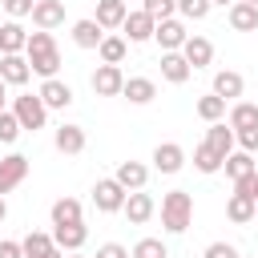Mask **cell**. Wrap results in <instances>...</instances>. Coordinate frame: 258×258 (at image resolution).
Masks as SVG:
<instances>
[{"label":"cell","mask_w":258,"mask_h":258,"mask_svg":"<svg viewBox=\"0 0 258 258\" xmlns=\"http://www.w3.org/2000/svg\"><path fill=\"white\" fill-rule=\"evenodd\" d=\"M141 8H145L153 20H165V16L177 12V0H141Z\"/></svg>","instance_id":"cell-37"},{"label":"cell","mask_w":258,"mask_h":258,"mask_svg":"<svg viewBox=\"0 0 258 258\" xmlns=\"http://www.w3.org/2000/svg\"><path fill=\"white\" fill-rule=\"evenodd\" d=\"M242 89H246L242 73H234V69H222V73H214V93H218L222 101H234V97H242Z\"/></svg>","instance_id":"cell-23"},{"label":"cell","mask_w":258,"mask_h":258,"mask_svg":"<svg viewBox=\"0 0 258 258\" xmlns=\"http://www.w3.org/2000/svg\"><path fill=\"white\" fill-rule=\"evenodd\" d=\"M185 36H189V32H185V24H181L177 16H165V20L153 24V40L161 44V52H177V48L185 44Z\"/></svg>","instance_id":"cell-7"},{"label":"cell","mask_w":258,"mask_h":258,"mask_svg":"<svg viewBox=\"0 0 258 258\" xmlns=\"http://www.w3.org/2000/svg\"><path fill=\"white\" fill-rule=\"evenodd\" d=\"M64 258H85V254H81V250H73V254H64Z\"/></svg>","instance_id":"cell-47"},{"label":"cell","mask_w":258,"mask_h":258,"mask_svg":"<svg viewBox=\"0 0 258 258\" xmlns=\"http://www.w3.org/2000/svg\"><path fill=\"white\" fill-rule=\"evenodd\" d=\"M202 145H210V149H214V153L226 161V153L234 149V129H230L226 121H210V129H206V141H202Z\"/></svg>","instance_id":"cell-19"},{"label":"cell","mask_w":258,"mask_h":258,"mask_svg":"<svg viewBox=\"0 0 258 258\" xmlns=\"http://www.w3.org/2000/svg\"><path fill=\"white\" fill-rule=\"evenodd\" d=\"M0 4H4V12H8L12 20H20V16H28V12H32V4H36V0H0Z\"/></svg>","instance_id":"cell-40"},{"label":"cell","mask_w":258,"mask_h":258,"mask_svg":"<svg viewBox=\"0 0 258 258\" xmlns=\"http://www.w3.org/2000/svg\"><path fill=\"white\" fill-rule=\"evenodd\" d=\"M202 258H238V246L234 242H210Z\"/></svg>","instance_id":"cell-39"},{"label":"cell","mask_w":258,"mask_h":258,"mask_svg":"<svg viewBox=\"0 0 258 258\" xmlns=\"http://www.w3.org/2000/svg\"><path fill=\"white\" fill-rule=\"evenodd\" d=\"M222 169H226V177H230V181H238V177L254 173L258 165H254V153H246V149H230V153H226V161H222Z\"/></svg>","instance_id":"cell-24"},{"label":"cell","mask_w":258,"mask_h":258,"mask_svg":"<svg viewBox=\"0 0 258 258\" xmlns=\"http://www.w3.org/2000/svg\"><path fill=\"white\" fill-rule=\"evenodd\" d=\"M226 218L238 222V226L254 222V198H246V194H230V202H226Z\"/></svg>","instance_id":"cell-29"},{"label":"cell","mask_w":258,"mask_h":258,"mask_svg":"<svg viewBox=\"0 0 258 258\" xmlns=\"http://www.w3.org/2000/svg\"><path fill=\"white\" fill-rule=\"evenodd\" d=\"M125 52H129V40H125V36H101V44H97L101 64H121Z\"/></svg>","instance_id":"cell-27"},{"label":"cell","mask_w":258,"mask_h":258,"mask_svg":"<svg viewBox=\"0 0 258 258\" xmlns=\"http://www.w3.org/2000/svg\"><path fill=\"white\" fill-rule=\"evenodd\" d=\"M125 12H129V0H97V16H93V20L109 32V28H121Z\"/></svg>","instance_id":"cell-20"},{"label":"cell","mask_w":258,"mask_h":258,"mask_svg":"<svg viewBox=\"0 0 258 258\" xmlns=\"http://www.w3.org/2000/svg\"><path fill=\"white\" fill-rule=\"evenodd\" d=\"M24 177H28V157H24V153H8V157H0V198L12 194Z\"/></svg>","instance_id":"cell-8"},{"label":"cell","mask_w":258,"mask_h":258,"mask_svg":"<svg viewBox=\"0 0 258 258\" xmlns=\"http://www.w3.org/2000/svg\"><path fill=\"white\" fill-rule=\"evenodd\" d=\"M89 85H93V93H97V97H121L125 73H121V64H97V69H93V77H89Z\"/></svg>","instance_id":"cell-5"},{"label":"cell","mask_w":258,"mask_h":258,"mask_svg":"<svg viewBox=\"0 0 258 258\" xmlns=\"http://www.w3.org/2000/svg\"><path fill=\"white\" fill-rule=\"evenodd\" d=\"M52 145H56L64 157H77V153H85V129H81V125H56Z\"/></svg>","instance_id":"cell-15"},{"label":"cell","mask_w":258,"mask_h":258,"mask_svg":"<svg viewBox=\"0 0 258 258\" xmlns=\"http://www.w3.org/2000/svg\"><path fill=\"white\" fill-rule=\"evenodd\" d=\"M64 222H81V202L77 198H56L52 202V226H64Z\"/></svg>","instance_id":"cell-31"},{"label":"cell","mask_w":258,"mask_h":258,"mask_svg":"<svg viewBox=\"0 0 258 258\" xmlns=\"http://www.w3.org/2000/svg\"><path fill=\"white\" fill-rule=\"evenodd\" d=\"M153 210H157V202H153L145 189H129V194H125V206H121V214H125L133 226H145V222L153 218Z\"/></svg>","instance_id":"cell-9"},{"label":"cell","mask_w":258,"mask_h":258,"mask_svg":"<svg viewBox=\"0 0 258 258\" xmlns=\"http://www.w3.org/2000/svg\"><path fill=\"white\" fill-rule=\"evenodd\" d=\"M89 242V226L85 222H64V226H52V246H60L64 254L81 250Z\"/></svg>","instance_id":"cell-11"},{"label":"cell","mask_w":258,"mask_h":258,"mask_svg":"<svg viewBox=\"0 0 258 258\" xmlns=\"http://www.w3.org/2000/svg\"><path fill=\"white\" fill-rule=\"evenodd\" d=\"M93 258H129V250H125L121 242H105V246H97Z\"/></svg>","instance_id":"cell-42"},{"label":"cell","mask_w":258,"mask_h":258,"mask_svg":"<svg viewBox=\"0 0 258 258\" xmlns=\"http://www.w3.org/2000/svg\"><path fill=\"white\" fill-rule=\"evenodd\" d=\"M258 125V105L254 101H234L230 105V129L238 133V129H254Z\"/></svg>","instance_id":"cell-28"},{"label":"cell","mask_w":258,"mask_h":258,"mask_svg":"<svg viewBox=\"0 0 258 258\" xmlns=\"http://www.w3.org/2000/svg\"><path fill=\"white\" fill-rule=\"evenodd\" d=\"M194 222V194L189 189H169L161 198V226L169 234H185Z\"/></svg>","instance_id":"cell-2"},{"label":"cell","mask_w":258,"mask_h":258,"mask_svg":"<svg viewBox=\"0 0 258 258\" xmlns=\"http://www.w3.org/2000/svg\"><path fill=\"white\" fill-rule=\"evenodd\" d=\"M0 109H8V85H4V77H0Z\"/></svg>","instance_id":"cell-44"},{"label":"cell","mask_w":258,"mask_h":258,"mask_svg":"<svg viewBox=\"0 0 258 258\" xmlns=\"http://www.w3.org/2000/svg\"><path fill=\"white\" fill-rule=\"evenodd\" d=\"M0 77H4V85H28L32 69L24 60V52H0Z\"/></svg>","instance_id":"cell-14"},{"label":"cell","mask_w":258,"mask_h":258,"mask_svg":"<svg viewBox=\"0 0 258 258\" xmlns=\"http://www.w3.org/2000/svg\"><path fill=\"white\" fill-rule=\"evenodd\" d=\"M24 60H28V69L40 73L44 81L56 77V69H60V48H56L52 32H44V28L28 32V40H24Z\"/></svg>","instance_id":"cell-1"},{"label":"cell","mask_w":258,"mask_h":258,"mask_svg":"<svg viewBox=\"0 0 258 258\" xmlns=\"http://www.w3.org/2000/svg\"><path fill=\"white\" fill-rule=\"evenodd\" d=\"M185 165V149L177 145V141H161L157 149H153V169L157 173H177Z\"/></svg>","instance_id":"cell-13"},{"label":"cell","mask_w":258,"mask_h":258,"mask_svg":"<svg viewBox=\"0 0 258 258\" xmlns=\"http://www.w3.org/2000/svg\"><path fill=\"white\" fill-rule=\"evenodd\" d=\"M20 250H24V258H40L44 250H52V234H44V230H28V234L20 238Z\"/></svg>","instance_id":"cell-30"},{"label":"cell","mask_w":258,"mask_h":258,"mask_svg":"<svg viewBox=\"0 0 258 258\" xmlns=\"http://www.w3.org/2000/svg\"><path fill=\"white\" fill-rule=\"evenodd\" d=\"M194 165H198V173H218V169H222V157H218L210 145H198V149H194Z\"/></svg>","instance_id":"cell-34"},{"label":"cell","mask_w":258,"mask_h":258,"mask_svg":"<svg viewBox=\"0 0 258 258\" xmlns=\"http://www.w3.org/2000/svg\"><path fill=\"white\" fill-rule=\"evenodd\" d=\"M210 0H177V12H181V20H206L210 16Z\"/></svg>","instance_id":"cell-36"},{"label":"cell","mask_w":258,"mask_h":258,"mask_svg":"<svg viewBox=\"0 0 258 258\" xmlns=\"http://www.w3.org/2000/svg\"><path fill=\"white\" fill-rule=\"evenodd\" d=\"M194 109H198V117H202V121H222V117H226V101H222L218 93L198 97V105H194Z\"/></svg>","instance_id":"cell-32"},{"label":"cell","mask_w":258,"mask_h":258,"mask_svg":"<svg viewBox=\"0 0 258 258\" xmlns=\"http://www.w3.org/2000/svg\"><path fill=\"white\" fill-rule=\"evenodd\" d=\"M36 97L44 101V109H69V105H73V89H69L60 77H48V81L36 89Z\"/></svg>","instance_id":"cell-12"},{"label":"cell","mask_w":258,"mask_h":258,"mask_svg":"<svg viewBox=\"0 0 258 258\" xmlns=\"http://www.w3.org/2000/svg\"><path fill=\"white\" fill-rule=\"evenodd\" d=\"M153 24H157V20H153L145 8H137V12H125L121 32H125L129 44H145V40H153Z\"/></svg>","instance_id":"cell-6"},{"label":"cell","mask_w":258,"mask_h":258,"mask_svg":"<svg viewBox=\"0 0 258 258\" xmlns=\"http://www.w3.org/2000/svg\"><path fill=\"white\" fill-rule=\"evenodd\" d=\"M254 218H258V198H254Z\"/></svg>","instance_id":"cell-49"},{"label":"cell","mask_w":258,"mask_h":258,"mask_svg":"<svg viewBox=\"0 0 258 258\" xmlns=\"http://www.w3.org/2000/svg\"><path fill=\"white\" fill-rule=\"evenodd\" d=\"M0 258H24L20 242H12V238H0Z\"/></svg>","instance_id":"cell-43"},{"label":"cell","mask_w":258,"mask_h":258,"mask_svg":"<svg viewBox=\"0 0 258 258\" xmlns=\"http://www.w3.org/2000/svg\"><path fill=\"white\" fill-rule=\"evenodd\" d=\"M250 4H258V0H250Z\"/></svg>","instance_id":"cell-51"},{"label":"cell","mask_w":258,"mask_h":258,"mask_svg":"<svg viewBox=\"0 0 258 258\" xmlns=\"http://www.w3.org/2000/svg\"><path fill=\"white\" fill-rule=\"evenodd\" d=\"M177 52L189 60V69H206V64L214 60V44H210L206 36H185V44H181Z\"/></svg>","instance_id":"cell-16"},{"label":"cell","mask_w":258,"mask_h":258,"mask_svg":"<svg viewBox=\"0 0 258 258\" xmlns=\"http://www.w3.org/2000/svg\"><path fill=\"white\" fill-rule=\"evenodd\" d=\"M101 36H105V28H101L93 16H85V20L73 24V44H77V48H97Z\"/></svg>","instance_id":"cell-22"},{"label":"cell","mask_w":258,"mask_h":258,"mask_svg":"<svg viewBox=\"0 0 258 258\" xmlns=\"http://www.w3.org/2000/svg\"><path fill=\"white\" fill-rule=\"evenodd\" d=\"M230 28H234V32H258V4L234 0V4H230Z\"/></svg>","instance_id":"cell-18"},{"label":"cell","mask_w":258,"mask_h":258,"mask_svg":"<svg viewBox=\"0 0 258 258\" xmlns=\"http://www.w3.org/2000/svg\"><path fill=\"white\" fill-rule=\"evenodd\" d=\"M234 194H246V198H258V177H254V173H246V177H238V181H234Z\"/></svg>","instance_id":"cell-41"},{"label":"cell","mask_w":258,"mask_h":258,"mask_svg":"<svg viewBox=\"0 0 258 258\" xmlns=\"http://www.w3.org/2000/svg\"><path fill=\"white\" fill-rule=\"evenodd\" d=\"M189 60L181 56V52H161V77L169 81V85H185L189 81Z\"/></svg>","instance_id":"cell-21"},{"label":"cell","mask_w":258,"mask_h":258,"mask_svg":"<svg viewBox=\"0 0 258 258\" xmlns=\"http://www.w3.org/2000/svg\"><path fill=\"white\" fill-rule=\"evenodd\" d=\"M40 258H64V250H60V246H52V250H44Z\"/></svg>","instance_id":"cell-45"},{"label":"cell","mask_w":258,"mask_h":258,"mask_svg":"<svg viewBox=\"0 0 258 258\" xmlns=\"http://www.w3.org/2000/svg\"><path fill=\"white\" fill-rule=\"evenodd\" d=\"M121 97H125L129 105H149V101L157 97V85H153L149 77H125V85H121Z\"/></svg>","instance_id":"cell-17"},{"label":"cell","mask_w":258,"mask_h":258,"mask_svg":"<svg viewBox=\"0 0 258 258\" xmlns=\"http://www.w3.org/2000/svg\"><path fill=\"white\" fill-rule=\"evenodd\" d=\"M4 218H8V206H4V198H0V222H4Z\"/></svg>","instance_id":"cell-46"},{"label":"cell","mask_w":258,"mask_h":258,"mask_svg":"<svg viewBox=\"0 0 258 258\" xmlns=\"http://www.w3.org/2000/svg\"><path fill=\"white\" fill-rule=\"evenodd\" d=\"M28 32L20 28V20H0V52H24Z\"/></svg>","instance_id":"cell-26"},{"label":"cell","mask_w":258,"mask_h":258,"mask_svg":"<svg viewBox=\"0 0 258 258\" xmlns=\"http://www.w3.org/2000/svg\"><path fill=\"white\" fill-rule=\"evenodd\" d=\"M28 16H32V24H36V28L52 32V28H60V24H64V0H36Z\"/></svg>","instance_id":"cell-10"},{"label":"cell","mask_w":258,"mask_h":258,"mask_svg":"<svg viewBox=\"0 0 258 258\" xmlns=\"http://www.w3.org/2000/svg\"><path fill=\"white\" fill-rule=\"evenodd\" d=\"M113 177H117L125 189H145V181H149V169H145L141 161H121Z\"/></svg>","instance_id":"cell-25"},{"label":"cell","mask_w":258,"mask_h":258,"mask_svg":"<svg viewBox=\"0 0 258 258\" xmlns=\"http://www.w3.org/2000/svg\"><path fill=\"white\" fill-rule=\"evenodd\" d=\"M234 141H238V149L258 153V125H254V129H238V133H234Z\"/></svg>","instance_id":"cell-38"},{"label":"cell","mask_w":258,"mask_h":258,"mask_svg":"<svg viewBox=\"0 0 258 258\" xmlns=\"http://www.w3.org/2000/svg\"><path fill=\"white\" fill-rule=\"evenodd\" d=\"M129 258H169V246H165L161 238H141V242L129 250Z\"/></svg>","instance_id":"cell-33"},{"label":"cell","mask_w":258,"mask_h":258,"mask_svg":"<svg viewBox=\"0 0 258 258\" xmlns=\"http://www.w3.org/2000/svg\"><path fill=\"white\" fill-rule=\"evenodd\" d=\"M254 177H258V169H254Z\"/></svg>","instance_id":"cell-50"},{"label":"cell","mask_w":258,"mask_h":258,"mask_svg":"<svg viewBox=\"0 0 258 258\" xmlns=\"http://www.w3.org/2000/svg\"><path fill=\"white\" fill-rule=\"evenodd\" d=\"M210 4H222V8H226V4H234V0H210Z\"/></svg>","instance_id":"cell-48"},{"label":"cell","mask_w":258,"mask_h":258,"mask_svg":"<svg viewBox=\"0 0 258 258\" xmlns=\"http://www.w3.org/2000/svg\"><path fill=\"white\" fill-rule=\"evenodd\" d=\"M12 113H16L20 129H28V133L44 129V121H48V109H44V101H40L36 93H20V97H12Z\"/></svg>","instance_id":"cell-3"},{"label":"cell","mask_w":258,"mask_h":258,"mask_svg":"<svg viewBox=\"0 0 258 258\" xmlns=\"http://www.w3.org/2000/svg\"><path fill=\"white\" fill-rule=\"evenodd\" d=\"M20 133H24V129H20L16 113H12V109H0V141H4V145H12Z\"/></svg>","instance_id":"cell-35"},{"label":"cell","mask_w":258,"mask_h":258,"mask_svg":"<svg viewBox=\"0 0 258 258\" xmlns=\"http://www.w3.org/2000/svg\"><path fill=\"white\" fill-rule=\"evenodd\" d=\"M125 194H129V189H125L117 177H101V181L93 185V206H97V214H121Z\"/></svg>","instance_id":"cell-4"}]
</instances>
